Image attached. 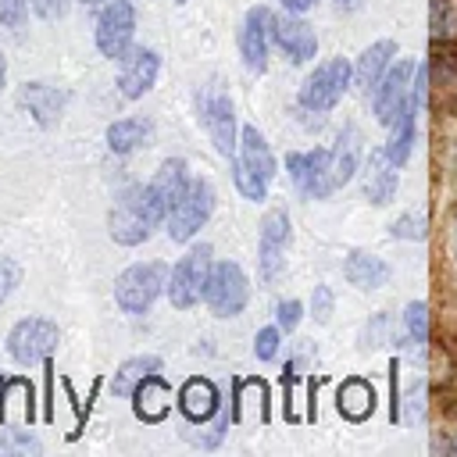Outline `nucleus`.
<instances>
[{"instance_id": "1", "label": "nucleus", "mask_w": 457, "mask_h": 457, "mask_svg": "<svg viewBox=\"0 0 457 457\" xmlns=\"http://www.w3.org/2000/svg\"><path fill=\"white\" fill-rule=\"evenodd\" d=\"M278 164H275V154L268 146V139L257 132V125H243L239 132V146H236V157H232V182L236 189L246 196V200H264L268 196V186L275 179Z\"/></svg>"}, {"instance_id": "2", "label": "nucleus", "mask_w": 457, "mask_h": 457, "mask_svg": "<svg viewBox=\"0 0 457 457\" xmlns=\"http://www.w3.org/2000/svg\"><path fill=\"white\" fill-rule=\"evenodd\" d=\"M164 225L161 211L154 207L150 200V189L146 186H125L107 214V232L118 246H139L154 236V228Z\"/></svg>"}, {"instance_id": "3", "label": "nucleus", "mask_w": 457, "mask_h": 457, "mask_svg": "<svg viewBox=\"0 0 457 457\" xmlns=\"http://www.w3.org/2000/svg\"><path fill=\"white\" fill-rule=\"evenodd\" d=\"M168 275H171V268L164 261L129 264L114 278V300H118V307L125 314H146L154 307V300L168 289Z\"/></svg>"}, {"instance_id": "4", "label": "nucleus", "mask_w": 457, "mask_h": 457, "mask_svg": "<svg viewBox=\"0 0 457 457\" xmlns=\"http://www.w3.org/2000/svg\"><path fill=\"white\" fill-rule=\"evenodd\" d=\"M196 114H200V125L211 136L214 150L221 157H236V146H239V139H236V107H232V96L225 93L221 79H211L207 86H200Z\"/></svg>"}, {"instance_id": "5", "label": "nucleus", "mask_w": 457, "mask_h": 457, "mask_svg": "<svg viewBox=\"0 0 457 457\" xmlns=\"http://www.w3.org/2000/svg\"><path fill=\"white\" fill-rule=\"evenodd\" d=\"M211 268H214V250H211V243L189 246V250L179 257V264L171 268V275H168V289H164V293H168L171 307H179V311L196 307V303L204 300Z\"/></svg>"}, {"instance_id": "6", "label": "nucleus", "mask_w": 457, "mask_h": 457, "mask_svg": "<svg viewBox=\"0 0 457 457\" xmlns=\"http://www.w3.org/2000/svg\"><path fill=\"white\" fill-rule=\"evenodd\" d=\"M350 82H353V64L346 57H328V61H321L303 79V86H300V107L303 111H314V114H325V111H332L343 100V93L350 89Z\"/></svg>"}, {"instance_id": "7", "label": "nucleus", "mask_w": 457, "mask_h": 457, "mask_svg": "<svg viewBox=\"0 0 457 457\" xmlns=\"http://www.w3.org/2000/svg\"><path fill=\"white\" fill-rule=\"evenodd\" d=\"M211 214H214V186L207 179H189L186 193L164 218V232L171 243H189L207 225Z\"/></svg>"}, {"instance_id": "8", "label": "nucleus", "mask_w": 457, "mask_h": 457, "mask_svg": "<svg viewBox=\"0 0 457 457\" xmlns=\"http://www.w3.org/2000/svg\"><path fill=\"white\" fill-rule=\"evenodd\" d=\"M246 300H250L246 271L236 261H218L211 268V278H207V289H204L207 311L214 318H236V314H243Z\"/></svg>"}, {"instance_id": "9", "label": "nucleus", "mask_w": 457, "mask_h": 457, "mask_svg": "<svg viewBox=\"0 0 457 457\" xmlns=\"http://www.w3.org/2000/svg\"><path fill=\"white\" fill-rule=\"evenodd\" d=\"M57 339H61L57 321H50V318H21L7 332V353L25 368L46 364L54 357V350H57Z\"/></svg>"}, {"instance_id": "10", "label": "nucleus", "mask_w": 457, "mask_h": 457, "mask_svg": "<svg viewBox=\"0 0 457 457\" xmlns=\"http://www.w3.org/2000/svg\"><path fill=\"white\" fill-rule=\"evenodd\" d=\"M136 36V7L129 0H104L96 14V50L111 61H121L132 50Z\"/></svg>"}, {"instance_id": "11", "label": "nucleus", "mask_w": 457, "mask_h": 457, "mask_svg": "<svg viewBox=\"0 0 457 457\" xmlns=\"http://www.w3.org/2000/svg\"><path fill=\"white\" fill-rule=\"evenodd\" d=\"M414 71H418V64L414 61H407V57H400V61H393L389 68H386V75L378 79V86L371 89L375 96H371V107H375V118L382 121V125H389L414 96H411V89H414Z\"/></svg>"}, {"instance_id": "12", "label": "nucleus", "mask_w": 457, "mask_h": 457, "mask_svg": "<svg viewBox=\"0 0 457 457\" xmlns=\"http://www.w3.org/2000/svg\"><path fill=\"white\" fill-rule=\"evenodd\" d=\"M289 239H293V228H289V214L286 211H268L261 218V236H257V268H261V278L275 282L278 271L286 268V250H289Z\"/></svg>"}, {"instance_id": "13", "label": "nucleus", "mask_w": 457, "mask_h": 457, "mask_svg": "<svg viewBox=\"0 0 457 457\" xmlns=\"http://www.w3.org/2000/svg\"><path fill=\"white\" fill-rule=\"evenodd\" d=\"M328 161H332V150L314 146V150H307V154H286V171H289L293 186H296L303 196L325 200V196L332 193Z\"/></svg>"}, {"instance_id": "14", "label": "nucleus", "mask_w": 457, "mask_h": 457, "mask_svg": "<svg viewBox=\"0 0 457 457\" xmlns=\"http://www.w3.org/2000/svg\"><path fill=\"white\" fill-rule=\"evenodd\" d=\"M271 29H275V14L268 7H250L239 29V54L243 64L261 75L268 68V43H271Z\"/></svg>"}, {"instance_id": "15", "label": "nucleus", "mask_w": 457, "mask_h": 457, "mask_svg": "<svg viewBox=\"0 0 457 457\" xmlns=\"http://www.w3.org/2000/svg\"><path fill=\"white\" fill-rule=\"evenodd\" d=\"M157 71H161V57L157 50H146V46H136L121 57V71H118V89L125 100H139L143 93L154 89L157 82Z\"/></svg>"}, {"instance_id": "16", "label": "nucleus", "mask_w": 457, "mask_h": 457, "mask_svg": "<svg viewBox=\"0 0 457 457\" xmlns=\"http://www.w3.org/2000/svg\"><path fill=\"white\" fill-rule=\"evenodd\" d=\"M36 421V389L21 375L0 378V425L14 428H32Z\"/></svg>"}, {"instance_id": "17", "label": "nucleus", "mask_w": 457, "mask_h": 457, "mask_svg": "<svg viewBox=\"0 0 457 457\" xmlns=\"http://www.w3.org/2000/svg\"><path fill=\"white\" fill-rule=\"evenodd\" d=\"M18 104L32 114L36 125L50 129L61 121V114L68 107V89L50 86V82H25V86H18Z\"/></svg>"}, {"instance_id": "18", "label": "nucleus", "mask_w": 457, "mask_h": 457, "mask_svg": "<svg viewBox=\"0 0 457 457\" xmlns=\"http://www.w3.org/2000/svg\"><path fill=\"white\" fill-rule=\"evenodd\" d=\"M189 171H186V161L182 157H168L157 171H154V179L146 182V189H150V200H154V207L161 211V218H168V211L179 204V196L186 193V186H189Z\"/></svg>"}, {"instance_id": "19", "label": "nucleus", "mask_w": 457, "mask_h": 457, "mask_svg": "<svg viewBox=\"0 0 457 457\" xmlns=\"http://www.w3.org/2000/svg\"><path fill=\"white\" fill-rule=\"evenodd\" d=\"M271 39L286 50V57H289L293 64H303V61H311V57L318 54V36H314V29H311L303 18H296V14L275 18Z\"/></svg>"}, {"instance_id": "20", "label": "nucleus", "mask_w": 457, "mask_h": 457, "mask_svg": "<svg viewBox=\"0 0 457 457\" xmlns=\"http://www.w3.org/2000/svg\"><path fill=\"white\" fill-rule=\"evenodd\" d=\"M400 168L386 157V150H371L368 154V161H364V200L368 204H378V207H386L393 196H396V186H400V175H396Z\"/></svg>"}, {"instance_id": "21", "label": "nucleus", "mask_w": 457, "mask_h": 457, "mask_svg": "<svg viewBox=\"0 0 457 457\" xmlns=\"http://www.w3.org/2000/svg\"><path fill=\"white\" fill-rule=\"evenodd\" d=\"M218 386L211 382V378H204V375H193V378H186L182 382V389H179V411L186 414V421H211L214 414H218Z\"/></svg>"}, {"instance_id": "22", "label": "nucleus", "mask_w": 457, "mask_h": 457, "mask_svg": "<svg viewBox=\"0 0 457 457\" xmlns=\"http://www.w3.org/2000/svg\"><path fill=\"white\" fill-rule=\"evenodd\" d=\"M343 278L361 289V293H371V289H382L389 282V264L378 257V253H368V250H350L346 261H343Z\"/></svg>"}, {"instance_id": "23", "label": "nucleus", "mask_w": 457, "mask_h": 457, "mask_svg": "<svg viewBox=\"0 0 457 457\" xmlns=\"http://www.w3.org/2000/svg\"><path fill=\"white\" fill-rule=\"evenodd\" d=\"M132 411L139 421H164V414L171 411V386L157 375H146L136 389H132Z\"/></svg>"}, {"instance_id": "24", "label": "nucleus", "mask_w": 457, "mask_h": 457, "mask_svg": "<svg viewBox=\"0 0 457 457\" xmlns=\"http://www.w3.org/2000/svg\"><path fill=\"white\" fill-rule=\"evenodd\" d=\"M393 57H396V43H393V39L371 43V46L357 57V64H353V82H357L364 93H371V89L378 86V79L386 75V68L393 64Z\"/></svg>"}, {"instance_id": "25", "label": "nucleus", "mask_w": 457, "mask_h": 457, "mask_svg": "<svg viewBox=\"0 0 457 457\" xmlns=\"http://www.w3.org/2000/svg\"><path fill=\"white\" fill-rule=\"evenodd\" d=\"M414 121H418V104L411 100L393 121H389V139H386V157L396 164V168H403L407 161H411V150H414Z\"/></svg>"}, {"instance_id": "26", "label": "nucleus", "mask_w": 457, "mask_h": 457, "mask_svg": "<svg viewBox=\"0 0 457 457\" xmlns=\"http://www.w3.org/2000/svg\"><path fill=\"white\" fill-rule=\"evenodd\" d=\"M336 411L346 421H368L371 411H375V386L364 382V378H346L336 389Z\"/></svg>"}, {"instance_id": "27", "label": "nucleus", "mask_w": 457, "mask_h": 457, "mask_svg": "<svg viewBox=\"0 0 457 457\" xmlns=\"http://www.w3.org/2000/svg\"><path fill=\"white\" fill-rule=\"evenodd\" d=\"M154 121L150 118H118L107 125V146L111 154H132L139 146H150Z\"/></svg>"}, {"instance_id": "28", "label": "nucleus", "mask_w": 457, "mask_h": 457, "mask_svg": "<svg viewBox=\"0 0 457 457\" xmlns=\"http://www.w3.org/2000/svg\"><path fill=\"white\" fill-rule=\"evenodd\" d=\"M357 154H361V136H357V129L350 125V129L339 132V139H336V146H332V161H328L332 189H339V186H346V182L353 179V171H357Z\"/></svg>"}, {"instance_id": "29", "label": "nucleus", "mask_w": 457, "mask_h": 457, "mask_svg": "<svg viewBox=\"0 0 457 457\" xmlns=\"http://www.w3.org/2000/svg\"><path fill=\"white\" fill-rule=\"evenodd\" d=\"M246 407L253 411V418L261 425L268 421V386L261 378H236V386H232V425H243Z\"/></svg>"}, {"instance_id": "30", "label": "nucleus", "mask_w": 457, "mask_h": 457, "mask_svg": "<svg viewBox=\"0 0 457 457\" xmlns=\"http://www.w3.org/2000/svg\"><path fill=\"white\" fill-rule=\"evenodd\" d=\"M157 371H161V357H154V353L129 357V361H121L118 371L111 375V389H114L118 396H132V389H136L146 375H157Z\"/></svg>"}, {"instance_id": "31", "label": "nucleus", "mask_w": 457, "mask_h": 457, "mask_svg": "<svg viewBox=\"0 0 457 457\" xmlns=\"http://www.w3.org/2000/svg\"><path fill=\"white\" fill-rule=\"evenodd\" d=\"M457 29V7L453 0H428V39H450Z\"/></svg>"}, {"instance_id": "32", "label": "nucleus", "mask_w": 457, "mask_h": 457, "mask_svg": "<svg viewBox=\"0 0 457 457\" xmlns=\"http://www.w3.org/2000/svg\"><path fill=\"white\" fill-rule=\"evenodd\" d=\"M403 328H407V336H411L414 343H425V339H428V332H432V311H428L425 300H411V303H407V311H403Z\"/></svg>"}, {"instance_id": "33", "label": "nucleus", "mask_w": 457, "mask_h": 457, "mask_svg": "<svg viewBox=\"0 0 457 457\" xmlns=\"http://www.w3.org/2000/svg\"><path fill=\"white\" fill-rule=\"evenodd\" d=\"M425 414H428V389H425V382H414L407 389V396L400 400V421L403 425H421Z\"/></svg>"}, {"instance_id": "34", "label": "nucleus", "mask_w": 457, "mask_h": 457, "mask_svg": "<svg viewBox=\"0 0 457 457\" xmlns=\"http://www.w3.org/2000/svg\"><path fill=\"white\" fill-rule=\"evenodd\" d=\"M389 332H393V318H389L386 311L371 314V318L364 321V328H361V350H378V346H386V343H389Z\"/></svg>"}, {"instance_id": "35", "label": "nucleus", "mask_w": 457, "mask_h": 457, "mask_svg": "<svg viewBox=\"0 0 457 457\" xmlns=\"http://www.w3.org/2000/svg\"><path fill=\"white\" fill-rule=\"evenodd\" d=\"M389 236H393V239H414V243H421V239L428 236V218L418 214V211H407V214L393 218Z\"/></svg>"}, {"instance_id": "36", "label": "nucleus", "mask_w": 457, "mask_h": 457, "mask_svg": "<svg viewBox=\"0 0 457 457\" xmlns=\"http://www.w3.org/2000/svg\"><path fill=\"white\" fill-rule=\"evenodd\" d=\"M39 450H43L39 439H32L29 432H21L14 425H7V432L0 436V457L4 453H39Z\"/></svg>"}, {"instance_id": "37", "label": "nucleus", "mask_w": 457, "mask_h": 457, "mask_svg": "<svg viewBox=\"0 0 457 457\" xmlns=\"http://www.w3.org/2000/svg\"><path fill=\"white\" fill-rule=\"evenodd\" d=\"M29 7L32 0H0V25L11 32H21L29 21Z\"/></svg>"}, {"instance_id": "38", "label": "nucleus", "mask_w": 457, "mask_h": 457, "mask_svg": "<svg viewBox=\"0 0 457 457\" xmlns=\"http://www.w3.org/2000/svg\"><path fill=\"white\" fill-rule=\"evenodd\" d=\"M278 336H282L278 325L257 328V336H253V353H257V361H271V357L278 353Z\"/></svg>"}, {"instance_id": "39", "label": "nucleus", "mask_w": 457, "mask_h": 457, "mask_svg": "<svg viewBox=\"0 0 457 457\" xmlns=\"http://www.w3.org/2000/svg\"><path fill=\"white\" fill-rule=\"evenodd\" d=\"M332 311H336L332 289H328V286H314V293H311V314H314V321L325 325V321L332 318Z\"/></svg>"}, {"instance_id": "40", "label": "nucleus", "mask_w": 457, "mask_h": 457, "mask_svg": "<svg viewBox=\"0 0 457 457\" xmlns=\"http://www.w3.org/2000/svg\"><path fill=\"white\" fill-rule=\"evenodd\" d=\"M300 318H303V303H300V300H282V303L275 307V325H278L282 332H293V328L300 325Z\"/></svg>"}, {"instance_id": "41", "label": "nucleus", "mask_w": 457, "mask_h": 457, "mask_svg": "<svg viewBox=\"0 0 457 457\" xmlns=\"http://www.w3.org/2000/svg\"><path fill=\"white\" fill-rule=\"evenodd\" d=\"M18 286H21V268H18V261L0 257V303H4Z\"/></svg>"}, {"instance_id": "42", "label": "nucleus", "mask_w": 457, "mask_h": 457, "mask_svg": "<svg viewBox=\"0 0 457 457\" xmlns=\"http://www.w3.org/2000/svg\"><path fill=\"white\" fill-rule=\"evenodd\" d=\"M314 396H318V378L307 382V418H311V421L318 418V400H314Z\"/></svg>"}, {"instance_id": "43", "label": "nucleus", "mask_w": 457, "mask_h": 457, "mask_svg": "<svg viewBox=\"0 0 457 457\" xmlns=\"http://www.w3.org/2000/svg\"><path fill=\"white\" fill-rule=\"evenodd\" d=\"M278 4H282L289 14H303V11H311L318 0H278Z\"/></svg>"}, {"instance_id": "44", "label": "nucleus", "mask_w": 457, "mask_h": 457, "mask_svg": "<svg viewBox=\"0 0 457 457\" xmlns=\"http://www.w3.org/2000/svg\"><path fill=\"white\" fill-rule=\"evenodd\" d=\"M39 11H43L46 18H54V14H64V0H39Z\"/></svg>"}, {"instance_id": "45", "label": "nucleus", "mask_w": 457, "mask_h": 457, "mask_svg": "<svg viewBox=\"0 0 457 457\" xmlns=\"http://www.w3.org/2000/svg\"><path fill=\"white\" fill-rule=\"evenodd\" d=\"M4 86H7V61H4V54H0V93H4Z\"/></svg>"}, {"instance_id": "46", "label": "nucleus", "mask_w": 457, "mask_h": 457, "mask_svg": "<svg viewBox=\"0 0 457 457\" xmlns=\"http://www.w3.org/2000/svg\"><path fill=\"white\" fill-rule=\"evenodd\" d=\"M79 4H86V7H96V4H104V0H79Z\"/></svg>"}, {"instance_id": "47", "label": "nucleus", "mask_w": 457, "mask_h": 457, "mask_svg": "<svg viewBox=\"0 0 457 457\" xmlns=\"http://www.w3.org/2000/svg\"><path fill=\"white\" fill-rule=\"evenodd\" d=\"M450 450H457V436H453V443H450Z\"/></svg>"}, {"instance_id": "48", "label": "nucleus", "mask_w": 457, "mask_h": 457, "mask_svg": "<svg viewBox=\"0 0 457 457\" xmlns=\"http://www.w3.org/2000/svg\"><path fill=\"white\" fill-rule=\"evenodd\" d=\"M336 4H350V0H336Z\"/></svg>"}, {"instance_id": "49", "label": "nucleus", "mask_w": 457, "mask_h": 457, "mask_svg": "<svg viewBox=\"0 0 457 457\" xmlns=\"http://www.w3.org/2000/svg\"><path fill=\"white\" fill-rule=\"evenodd\" d=\"M175 4H186V0H175Z\"/></svg>"}]
</instances>
